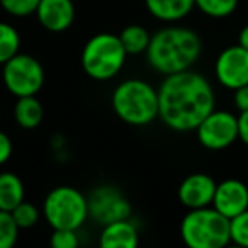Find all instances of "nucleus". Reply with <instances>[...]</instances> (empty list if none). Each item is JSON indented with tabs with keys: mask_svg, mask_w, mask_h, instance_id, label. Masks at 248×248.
<instances>
[{
	"mask_svg": "<svg viewBox=\"0 0 248 248\" xmlns=\"http://www.w3.org/2000/svg\"><path fill=\"white\" fill-rule=\"evenodd\" d=\"M156 90L158 117L173 131H196L201 121L216 109L213 85L192 68L165 75Z\"/></svg>",
	"mask_w": 248,
	"mask_h": 248,
	"instance_id": "f257e3e1",
	"label": "nucleus"
},
{
	"mask_svg": "<svg viewBox=\"0 0 248 248\" xmlns=\"http://www.w3.org/2000/svg\"><path fill=\"white\" fill-rule=\"evenodd\" d=\"M202 53V41L194 29L169 24L152 34L146 48L150 66L160 75H172L190 70Z\"/></svg>",
	"mask_w": 248,
	"mask_h": 248,
	"instance_id": "f03ea898",
	"label": "nucleus"
},
{
	"mask_svg": "<svg viewBox=\"0 0 248 248\" xmlns=\"http://www.w3.org/2000/svg\"><path fill=\"white\" fill-rule=\"evenodd\" d=\"M110 104L123 123L148 126L158 117V90L141 78H128L114 89Z\"/></svg>",
	"mask_w": 248,
	"mask_h": 248,
	"instance_id": "7ed1b4c3",
	"label": "nucleus"
},
{
	"mask_svg": "<svg viewBox=\"0 0 248 248\" xmlns=\"http://www.w3.org/2000/svg\"><path fill=\"white\" fill-rule=\"evenodd\" d=\"M180 236L189 248H223L231 243L230 219L213 206L189 209L180 223Z\"/></svg>",
	"mask_w": 248,
	"mask_h": 248,
	"instance_id": "20e7f679",
	"label": "nucleus"
},
{
	"mask_svg": "<svg viewBox=\"0 0 248 248\" xmlns=\"http://www.w3.org/2000/svg\"><path fill=\"white\" fill-rule=\"evenodd\" d=\"M128 53L119 36L112 32H99L85 43L82 49V68L92 80L107 82L121 73L126 65Z\"/></svg>",
	"mask_w": 248,
	"mask_h": 248,
	"instance_id": "39448f33",
	"label": "nucleus"
},
{
	"mask_svg": "<svg viewBox=\"0 0 248 248\" xmlns=\"http://www.w3.org/2000/svg\"><path fill=\"white\" fill-rule=\"evenodd\" d=\"M43 214L53 230L78 231L89 217L87 196L75 187H55L43 202Z\"/></svg>",
	"mask_w": 248,
	"mask_h": 248,
	"instance_id": "423d86ee",
	"label": "nucleus"
},
{
	"mask_svg": "<svg viewBox=\"0 0 248 248\" xmlns=\"http://www.w3.org/2000/svg\"><path fill=\"white\" fill-rule=\"evenodd\" d=\"M4 85L12 95H36L45 85V68L38 58L17 53L4 63Z\"/></svg>",
	"mask_w": 248,
	"mask_h": 248,
	"instance_id": "0eeeda50",
	"label": "nucleus"
},
{
	"mask_svg": "<svg viewBox=\"0 0 248 248\" xmlns=\"http://www.w3.org/2000/svg\"><path fill=\"white\" fill-rule=\"evenodd\" d=\"M199 143L211 152H221L238 140V116L230 110L213 109L196 128Z\"/></svg>",
	"mask_w": 248,
	"mask_h": 248,
	"instance_id": "6e6552de",
	"label": "nucleus"
},
{
	"mask_svg": "<svg viewBox=\"0 0 248 248\" xmlns=\"http://www.w3.org/2000/svg\"><path fill=\"white\" fill-rule=\"evenodd\" d=\"M87 204L89 217H92L100 226L131 216V202L114 186L95 187L87 197Z\"/></svg>",
	"mask_w": 248,
	"mask_h": 248,
	"instance_id": "1a4fd4ad",
	"label": "nucleus"
},
{
	"mask_svg": "<svg viewBox=\"0 0 248 248\" xmlns=\"http://www.w3.org/2000/svg\"><path fill=\"white\" fill-rule=\"evenodd\" d=\"M214 75L219 85L234 90L248 83V49L240 45L228 46L214 62Z\"/></svg>",
	"mask_w": 248,
	"mask_h": 248,
	"instance_id": "9d476101",
	"label": "nucleus"
},
{
	"mask_svg": "<svg viewBox=\"0 0 248 248\" xmlns=\"http://www.w3.org/2000/svg\"><path fill=\"white\" fill-rule=\"evenodd\" d=\"M211 206L231 219L248 209V186L240 179H226L216 184Z\"/></svg>",
	"mask_w": 248,
	"mask_h": 248,
	"instance_id": "9b49d317",
	"label": "nucleus"
},
{
	"mask_svg": "<svg viewBox=\"0 0 248 248\" xmlns=\"http://www.w3.org/2000/svg\"><path fill=\"white\" fill-rule=\"evenodd\" d=\"M216 190V180L211 175L202 172L190 173L189 177L182 180L179 186L177 196L187 209H199V207L211 206Z\"/></svg>",
	"mask_w": 248,
	"mask_h": 248,
	"instance_id": "f8f14e48",
	"label": "nucleus"
},
{
	"mask_svg": "<svg viewBox=\"0 0 248 248\" xmlns=\"http://www.w3.org/2000/svg\"><path fill=\"white\" fill-rule=\"evenodd\" d=\"M34 14L46 31L63 32L75 21V5L72 0H39Z\"/></svg>",
	"mask_w": 248,
	"mask_h": 248,
	"instance_id": "ddd939ff",
	"label": "nucleus"
},
{
	"mask_svg": "<svg viewBox=\"0 0 248 248\" xmlns=\"http://www.w3.org/2000/svg\"><path fill=\"white\" fill-rule=\"evenodd\" d=\"M99 243L104 248H136L140 243L138 228L129 217L104 224Z\"/></svg>",
	"mask_w": 248,
	"mask_h": 248,
	"instance_id": "4468645a",
	"label": "nucleus"
},
{
	"mask_svg": "<svg viewBox=\"0 0 248 248\" xmlns=\"http://www.w3.org/2000/svg\"><path fill=\"white\" fill-rule=\"evenodd\" d=\"M148 12L155 19L173 24L186 19L196 7V0H145Z\"/></svg>",
	"mask_w": 248,
	"mask_h": 248,
	"instance_id": "2eb2a0df",
	"label": "nucleus"
},
{
	"mask_svg": "<svg viewBox=\"0 0 248 248\" xmlns=\"http://www.w3.org/2000/svg\"><path fill=\"white\" fill-rule=\"evenodd\" d=\"M14 117L22 129H36L45 117L43 104L36 99V95L17 97V102L14 106Z\"/></svg>",
	"mask_w": 248,
	"mask_h": 248,
	"instance_id": "dca6fc26",
	"label": "nucleus"
},
{
	"mask_svg": "<svg viewBox=\"0 0 248 248\" xmlns=\"http://www.w3.org/2000/svg\"><path fill=\"white\" fill-rule=\"evenodd\" d=\"M24 201V184L16 173H0V209L11 213L19 202Z\"/></svg>",
	"mask_w": 248,
	"mask_h": 248,
	"instance_id": "f3484780",
	"label": "nucleus"
},
{
	"mask_svg": "<svg viewBox=\"0 0 248 248\" xmlns=\"http://www.w3.org/2000/svg\"><path fill=\"white\" fill-rule=\"evenodd\" d=\"M119 39L123 43L124 49L129 55H141V53H146V48L150 45V39H152V34L146 31V28L140 24H131L126 26V28L121 31Z\"/></svg>",
	"mask_w": 248,
	"mask_h": 248,
	"instance_id": "a211bd4d",
	"label": "nucleus"
},
{
	"mask_svg": "<svg viewBox=\"0 0 248 248\" xmlns=\"http://www.w3.org/2000/svg\"><path fill=\"white\" fill-rule=\"evenodd\" d=\"M21 48V36L17 29L9 22H0V65L19 53Z\"/></svg>",
	"mask_w": 248,
	"mask_h": 248,
	"instance_id": "6ab92c4d",
	"label": "nucleus"
},
{
	"mask_svg": "<svg viewBox=\"0 0 248 248\" xmlns=\"http://www.w3.org/2000/svg\"><path fill=\"white\" fill-rule=\"evenodd\" d=\"M238 2L240 0H196V7L207 17L224 19L236 11Z\"/></svg>",
	"mask_w": 248,
	"mask_h": 248,
	"instance_id": "aec40b11",
	"label": "nucleus"
},
{
	"mask_svg": "<svg viewBox=\"0 0 248 248\" xmlns=\"http://www.w3.org/2000/svg\"><path fill=\"white\" fill-rule=\"evenodd\" d=\"M11 214L14 217L16 224L19 226V230H29V228L36 226L39 221V209L32 202H28V201L19 202L11 211Z\"/></svg>",
	"mask_w": 248,
	"mask_h": 248,
	"instance_id": "412c9836",
	"label": "nucleus"
},
{
	"mask_svg": "<svg viewBox=\"0 0 248 248\" xmlns=\"http://www.w3.org/2000/svg\"><path fill=\"white\" fill-rule=\"evenodd\" d=\"M19 238V226L9 211L0 209V248H12Z\"/></svg>",
	"mask_w": 248,
	"mask_h": 248,
	"instance_id": "4be33fe9",
	"label": "nucleus"
},
{
	"mask_svg": "<svg viewBox=\"0 0 248 248\" xmlns=\"http://www.w3.org/2000/svg\"><path fill=\"white\" fill-rule=\"evenodd\" d=\"M230 238L231 243L248 248V209L230 219Z\"/></svg>",
	"mask_w": 248,
	"mask_h": 248,
	"instance_id": "5701e85b",
	"label": "nucleus"
},
{
	"mask_svg": "<svg viewBox=\"0 0 248 248\" xmlns=\"http://www.w3.org/2000/svg\"><path fill=\"white\" fill-rule=\"evenodd\" d=\"M39 0H0V5L7 14L16 17H26L36 12Z\"/></svg>",
	"mask_w": 248,
	"mask_h": 248,
	"instance_id": "b1692460",
	"label": "nucleus"
},
{
	"mask_svg": "<svg viewBox=\"0 0 248 248\" xmlns=\"http://www.w3.org/2000/svg\"><path fill=\"white\" fill-rule=\"evenodd\" d=\"M53 248H77L80 243L77 230H53L51 240Z\"/></svg>",
	"mask_w": 248,
	"mask_h": 248,
	"instance_id": "393cba45",
	"label": "nucleus"
},
{
	"mask_svg": "<svg viewBox=\"0 0 248 248\" xmlns=\"http://www.w3.org/2000/svg\"><path fill=\"white\" fill-rule=\"evenodd\" d=\"M233 92H234L233 102H234V106H236V109L240 110V112L241 110H248V83L234 89Z\"/></svg>",
	"mask_w": 248,
	"mask_h": 248,
	"instance_id": "a878e982",
	"label": "nucleus"
},
{
	"mask_svg": "<svg viewBox=\"0 0 248 248\" xmlns=\"http://www.w3.org/2000/svg\"><path fill=\"white\" fill-rule=\"evenodd\" d=\"M12 156V141L4 131H0V165L9 162Z\"/></svg>",
	"mask_w": 248,
	"mask_h": 248,
	"instance_id": "bb28decb",
	"label": "nucleus"
},
{
	"mask_svg": "<svg viewBox=\"0 0 248 248\" xmlns=\"http://www.w3.org/2000/svg\"><path fill=\"white\" fill-rule=\"evenodd\" d=\"M238 140L248 146V110L238 114Z\"/></svg>",
	"mask_w": 248,
	"mask_h": 248,
	"instance_id": "cd10ccee",
	"label": "nucleus"
},
{
	"mask_svg": "<svg viewBox=\"0 0 248 248\" xmlns=\"http://www.w3.org/2000/svg\"><path fill=\"white\" fill-rule=\"evenodd\" d=\"M238 45H240L241 48L248 49V24L241 28L240 34H238Z\"/></svg>",
	"mask_w": 248,
	"mask_h": 248,
	"instance_id": "c85d7f7f",
	"label": "nucleus"
}]
</instances>
